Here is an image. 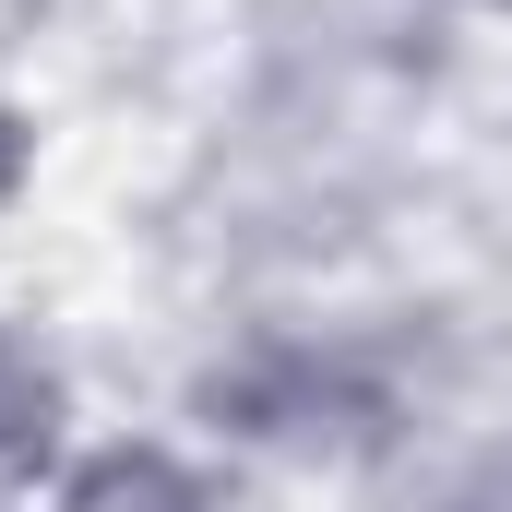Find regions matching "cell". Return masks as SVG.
<instances>
[{"label": "cell", "instance_id": "1", "mask_svg": "<svg viewBox=\"0 0 512 512\" xmlns=\"http://www.w3.org/2000/svg\"><path fill=\"white\" fill-rule=\"evenodd\" d=\"M191 441L227 465H382L417 453V382L382 322H239L191 370Z\"/></svg>", "mask_w": 512, "mask_h": 512}, {"label": "cell", "instance_id": "2", "mask_svg": "<svg viewBox=\"0 0 512 512\" xmlns=\"http://www.w3.org/2000/svg\"><path fill=\"white\" fill-rule=\"evenodd\" d=\"M24 512H227V465L191 429H84Z\"/></svg>", "mask_w": 512, "mask_h": 512}, {"label": "cell", "instance_id": "4", "mask_svg": "<svg viewBox=\"0 0 512 512\" xmlns=\"http://www.w3.org/2000/svg\"><path fill=\"white\" fill-rule=\"evenodd\" d=\"M36 179H48V120H36L24 84H0V227L36 203Z\"/></svg>", "mask_w": 512, "mask_h": 512}, {"label": "cell", "instance_id": "3", "mask_svg": "<svg viewBox=\"0 0 512 512\" xmlns=\"http://www.w3.org/2000/svg\"><path fill=\"white\" fill-rule=\"evenodd\" d=\"M84 441V382L60 358V334L36 310L0 298V512H24Z\"/></svg>", "mask_w": 512, "mask_h": 512}]
</instances>
